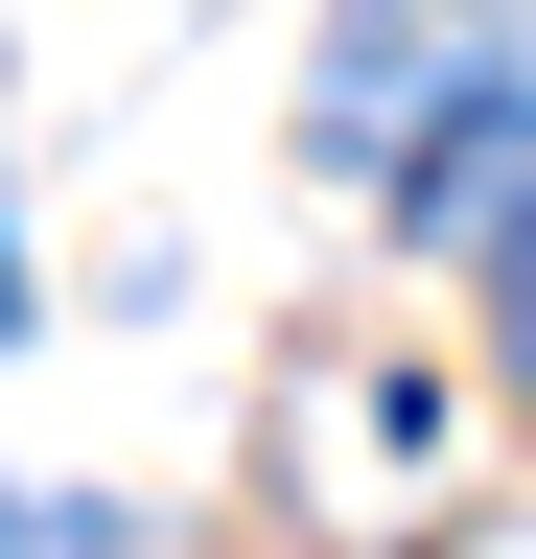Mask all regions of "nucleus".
<instances>
[{
  "label": "nucleus",
  "mask_w": 536,
  "mask_h": 559,
  "mask_svg": "<svg viewBox=\"0 0 536 559\" xmlns=\"http://www.w3.org/2000/svg\"><path fill=\"white\" fill-rule=\"evenodd\" d=\"M513 164H536V47H513L490 94H466V140H420V164H396V187H420L443 234H513Z\"/></svg>",
  "instance_id": "1"
},
{
  "label": "nucleus",
  "mask_w": 536,
  "mask_h": 559,
  "mask_svg": "<svg viewBox=\"0 0 536 559\" xmlns=\"http://www.w3.org/2000/svg\"><path fill=\"white\" fill-rule=\"evenodd\" d=\"M490 373L536 396V210H513V234H490Z\"/></svg>",
  "instance_id": "3"
},
{
  "label": "nucleus",
  "mask_w": 536,
  "mask_h": 559,
  "mask_svg": "<svg viewBox=\"0 0 536 559\" xmlns=\"http://www.w3.org/2000/svg\"><path fill=\"white\" fill-rule=\"evenodd\" d=\"M0 326H24V234H0Z\"/></svg>",
  "instance_id": "4"
},
{
  "label": "nucleus",
  "mask_w": 536,
  "mask_h": 559,
  "mask_svg": "<svg viewBox=\"0 0 536 559\" xmlns=\"http://www.w3.org/2000/svg\"><path fill=\"white\" fill-rule=\"evenodd\" d=\"M0 559H164L117 489H0Z\"/></svg>",
  "instance_id": "2"
}]
</instances>
